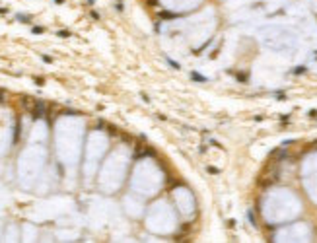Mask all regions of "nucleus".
I'll use <instances>...</instances> for the list:
<instances>
[{
	"label": "nucleus",
	"instance_id": "nucleus-2",
	"mask_svg": "<svg viewBox=\"0 0 317 243\" xmlns=\"http://www.w3.org/2000/svg\"><path fill=\"white\" fill-rule=\"evenodd\" d=\"M59 35H60V37H70L68 31H59Z\"/></svg>",
	"mask_w": 317,
	"mask_h": 243
},
{
	"label": "nucleus",
	"instance_id": "nucleus-1",
	"mask_svg": "<svg viewBox=\"0 0 317 243\" xmlns=\"http://www.w3.org/2000/svg\"><path fill=\"white\" fill-rule=\"evenodd\" d=\"M18 20H20V22H29V16H22V14H18Z\"/></svg>",
	"mask_w": 317,
	"mask_h": 243
},
{
	"label": "nucleus",
	"instance_id": "nucleus-3",
	"mask_svg": "<svg viewBox=\"0 0 317 243\" xmlns=\"http://www.w3.org/2000/svg\"><path fill=\"white\" fill-rule=\"evenodd\" d=\"M6 99H4V92H0V103H4Z\"/></svg>",
	"mask_w": 317,
	"mask_h": 243
}]
</instances>
